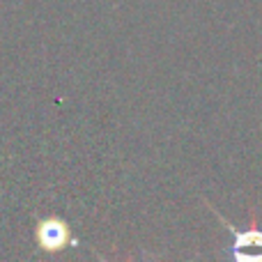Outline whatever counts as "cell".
I'll return each mask as SVG.
<instances>
[{"mask_svg": "<svg viewBox=\"0 0 262 262\" xmlns=\"http://www.w3.org/2000/svg\"><path fill=\"white\" fill-rule=\"evenodd\" d=\"M39 242L44 249L55 251L67 244V228L62 221H44L39 226Z\"/></svg>", "mask_w": 262, "mask_h": 262, "instance_id": "obj_2", "label": "cell"}, {"mask_svg": "<svg viewBox=\"0 0 262 262\" xmlns=\"http://www.w3.org/2000/svg\"><path fill=\"white\" fill-rule=\"evenodd\" d=\"M228 230L235 237L228 255L239 262H262V230H235L232 226Z\"/></svg>", "mask_w": 262, "mask_h": 262, "instance_id": "obj_1", "label": "cell"}]
</instances>
